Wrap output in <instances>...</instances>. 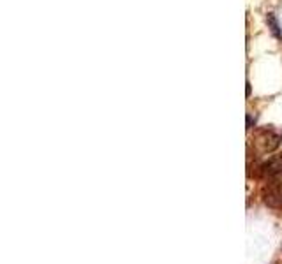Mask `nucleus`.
Masks as SVG:
<instances>
[{
	"label": "nucleus",
	"instance_id": "f257e3e1",
	"mask_svg": "<svg viewBox=\"0 0 282 264\" xmlns=\"http://www.w3.org/2000/svg\"><path fill=\"white\" fill-rule=\"evenodd\" d=\"M264 203L270 208H282V181H275L264 189Z\"/></svg>",
	"mask_w": 282,
	"mask_h": 264
},
{
	"label": "nucleus",
	"instance_id": "f03ea898",
	"mask_svg": "<svg viewBox=\"0 0 282 264\" xmlns=\"http://www.w3.org/2000/svg\"><path fill=\"white\" fill-rule=\"evenodd\" d=\"M259 173L263 178H277L282 175V155H275V157L268 158L264 164H261Z\"/></svg>",
	"mask_w": 282,
	"mask_h": 264
},
{
	"label": "nucleus",
	"instance_id": "7ed1b4c3",
	"mask_svg": "<svg viewBox=\"0 0 282 264\" xmlns=\"http://www.w3.org/2000/svg\"><path fill=\"white\" fill-rule=\"evenodd\" d=\"M258 143L261 144V150H263V152H272V150L277 148L279 143H281V136L272 132V130H264L263 134L259 136Z\"/></svg>",
	"mask_w": 282,
	"mask_h": 264
},
{
	"label": "nucleus",
	"instance_id": "20e7f679",
	"mask_svg": "<svg viewBox=\"0 0 282 264\" xmlns=\"http://www.w3.org/2000/svg\"><path fill=\"white\" fill-rule=\"evenodd\" d=\"M266 23H268L270 32H272L277 39H282V28H281V25H279L277 18H275V16H273L272 13H270L268 16H266Z\"/></svg>",
	"mask_w": 282,
	"mask_h": 264
}]
</instances>
